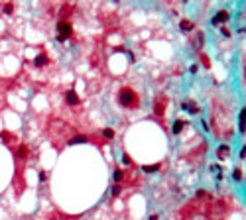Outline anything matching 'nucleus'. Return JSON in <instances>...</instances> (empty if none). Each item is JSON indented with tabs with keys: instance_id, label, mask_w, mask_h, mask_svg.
Listing matches in <instances>:
<instances>
[{
	"instance_id": "nucleus-1",
	"label": "nucleus",
	"mask_w": 246,
	"mask_h": 220,
	"mask_svg": "<svg viewBox=\"0 0 246 220\" xmlns=\"http://www.w3.org/2000/svg\"><path fill=\"white\" fill-rule=\"evenodd\" d=\"M118 104L124 108H138L140 106V94L130 87H122L118 90Z\"/></svg>"
},
{
	"instance_id": "nucleus-2",
	"label": "nucleus",
	"mask_w": 246,
	"mask_h": 220,
	"mask_svg": "<svg viewBox=\"0 0 246 220\" xmlns=\"http://www.w3.org/2000/svg\"><path fill=\"white\" fill-rule=\"evenodd\" d=\"M57 33H55V38L57 41H67V39L73 36V26L69 22H65V20H61V22H57Z\"/></svg>"
},
{
	"instance_id": "nucleus-3",
	"label": "nucleus",
	"mask_w": 246,
	"mask_h": 220,
	"mask_svg": "<svg viewBox=\"0 0 246 220\" xmlns=\"http://www.w3.org/2000/svg\"><path fill=\"white\" fill-rule=\"evenodd\" d=\"M228 18H230V14H228V10H219L217 14L213 16V26H219V24H224V22H228Z\"/></svg>"
},
{
	"instance_id": "nucleus-4",
	"label": "nucleus",
	"mask_w": 246,
	"mask_h": 220,
	"mask_svg": "<svg viewBox=\"0 0 246 220\" xmlns=\"http://www.w3.org/2000/svg\"><path fill=\"white\" fill-rule=\"evenodd\" d=\"M166 104H167V99L166 96H160V99L156 100V104H154V112H156L158 116H164V112H166Z\"/></svg>"
},
{
	"instance_id": "nucleus-5",
	"label": "nucleus",
	"mask_w": 246,
	"mask_h": 220,
	"mask_svg": "<svg viewBox=\"0 0 246 220\" xmlns=\"http://www.w3.org/2000/svg\"><path fill=\"white\" fill-rule=\"evenodd\" d=\"M48 63H49V57H48V53H45V51H39L38 55L33 57V65H36V67H45Z\"/></svg>"
},
{
	"instance_id": "nucleus-6",
	"label": "nucleus",
	"mask_w": 246,
	"mask_h": 220,
	"mask_svg": "<svg viewBox=\"0 0 246 220\" xmlns=\"http://www.w3.org/2000/svg\"><path fill=\"white\" fill-rule=\"evenodd\" d=\"M65 102L69 104V106H77V104L81 102V100H79V94H77L75 90H67V93H65Z\"/></svg>"
},
{
	"instance_id": "nucleus-7",
	"label": "nucleus",
	"mask_w": 246,
	"mask_h": 220,
	"mask_svg": "<svg viewBox=\"0 0 246 220\" xmlns=\"http://www.w3.org/2000/svg\"><path fill=\"white\" fill-rule=\"evenodd\" d=\"M181 108H183V110H189V114H199V106L193 102V100H187V102H181Z\"/></svg>"
},
{
	"instance_id": "nucleus-8",
	"label": "nucleus",
	"mask_w": 246,
	"mask_h": 220,
	"mask_svg": "<svg viewBox=\"0 0 246 220\" xmlns=\"http://www.w3.org/2000/svg\"><path fill=\"white\" fill-rule=\"evenodd\" d=\"M228 151H230V147H228L227 144H222V145H219V150H217V155L221 157V159H224L228 155Z\"/></svg>"
},
{
	"instance_id": "nucleus-9",
	"label": "nucleus",
	"mask_w": 246,
	"mask_h": 220,
	"mask_svg": "<svg viewBox=\"0 0 246 220\" xmlns=\"http://www.w3.org/2000/svg\"><path fill=\"white\" fill-rule=\"evenodd\" d=\"M183 128H185V122H183V120H175L171 130H173V134H181V132H183Z\"/></svg>"
},
{
	"instance_id": "nucleus-10",
	"label": "nucleus",
	"mask_w": 246,
	"mask_h": 220,
	"mask_svg": "<svg viewBox=\"0 0 246 220\" xmlns=\"http://www.w3.org/2000/svg\"><path fill=\"white\" fill-rule=\"evenodd\" d=\"M28 153H30L28 145H26V144H20V147H18V157H20V159H24Z\"/></svg>"
},
{
	"instance_id": "nucleus-11",
	"label": "nucleus",
	"mask_w": 246,
	"mask_h": 220,
	"mask_svg": "<svg viewBox=\"0 0 246 220\" xmlns=\"http://www.w3.org/2000/svg\"><path fill=\"white\" fill-rule=\"evenodd\" d=\"M179 28L183 30V32H189V30H193V22H189V20H181Z\"/></svg>"
},
{
	"instance_id": "nucleus-12",
	"label": "nucleus",
	"mask_w": 246,
	"mask_h": 220,
	"mask_svg": "<svg viewBox=\"0 0 246 220\" xmlns=\"http://www.w3.org/2000/svg\"><path fill=\"white\" fill-rule=\"evenodd\" d=\"M0 138L8 141V145L12 144V141H16V136H14V134H10V132H2V134H0Z\"/></svg>"
},
{
	"instance_id": "nucleus-13",
	"label": "nucleus",
	"mask_w": 246,
	"mask_h": 220,
	"mask_svg": "<svg viewBox=\"0 0 246 220\" xmlns=\"http://www.w3.org/2000/svg\"><path fill=\"white\" fill-rule=\"evenodd\" d=\"M160 167H161V163H156V165H144L142 171H144V173H154V171H158Z\"/></svg>"
},
{
	"instance_id": "nucleus-14",
	"label": "nucleus",
	"mask_w": 246,
	"mask_h": 220,
	"mask_svg": "<svg viewBox=\"0 0 246 220\" xmlns=\"http://www.w3.org/2000/svg\"><path fill=\"white\" fill-rule=\"evenodd\" d=\"M124 179V171L122 169H114V183L116 185H120V181Z\"/></svg>"
},
{
	"instance_id": "nucleus-15",
	"label": "nucleus",
	"mask_w": 246,
	"mask_h": 220,
	"mask_svg": "<svg viewBox=\"0 0 246 220\" xmlns=\"http://www.w3.org/2000/svg\"><path fill=\"white\" fill-rule=\"evenodd\" d=\"M85 141H89V138H85V136H77V138H71V140H69V144L75 145V144H85Z\"/></svg>"
},
{
	"instance_id": "nucleus-16",
	"label": "nucleus",
	"mask_w": 246,
	"mask_h": 220,
	"mask_svg": "<svg viewBox=\"0 0 246 220\" xmlns=\"http://www.w3.org/2000/svg\"><path fill=\"white\" fill-rule=\"evenodd\" d=\"M103 136L106 138V140H110V138H114V130H112V128H104V130H103Z\"/></svg>"
},
{
	"instance_id": "nucleus-17",
	"label": "nucleus",
	"mask_w": 246,
	"mask_h": 220,
	"mask_svg": "<svg viewBox=\"0 0 246 220\" xmlns=\"http://www.w3.org/2000/svg\"><path fill=\"white\" fill-rule=\"evenodd\" d=\"M244 118H246V110H240V116H238V122H240V132H244Z\"/></svg>"
},
{
	"instance_id": "nucleus-18",
	"label": "nucleus",
	"mask_w": 246,
	"mask_h": 220,
	"mask_svg": "<svg viewBox=\"0 0 246 220\" xmlns=\"http://www.w3.org/2000/svg\"><path fill=\"white\" fill-rule=\"evenodd\" d=\"M232 177H234V181H242V169L236 167L234 169V173H232Z\"/></svg>"
},
{
	"instance_id": "nucleus-19",
	"label": "nucleus",
	"mask_w": 246,
	"mask_h": 220,
	"mask_svg": "<svg viewBox=\"0 0 246 220\" xmlns=\"http://www.w3.org/2000/svg\"><path fill=\"white\" fill-rule=\"evenodd\" d=\"M4 12L6 14H12V12H14V4H12V2H6L4 4Z\"/></svg>"
},
{
	"instance_id": "nucleus-20",
	"label": "nucleus",
	"mask_w": 246,
	"mask_h": 220,
	"mask_svg": "<svg viewBox=\"0 0 246 220\" xmlns=\"http://www.w3.org/2000/svg\"><path fill=\"white\" fill-rule=\"evenodd\" d=\"M122 161H124L126 165H132V157H130L128 153H122Z\"/></svg>"
},
{
	"instance_id": "nucleus-21",
	"label": "nucleus",
	"mask_w": 246,
	"mask_h": 220,
	"mask_svg": "<svg viewBox=\"0 0 246 220\" xmlns=\"http://www.w3.org/2000/svg\"><path fill=\"white\" fill-rule=\"evenodd\" d=\"M120 191H122V189H120V185H114V187H112V197H118Z\"/></svg>"
},
{
	"instance_id": "nucleus-22",
	"label": "nucleus",
	"mask_w": 246,
	"mask_h": 220,
	"mask_svg": "<svg viewBox=\"0 0 246 220\" xmlns=\"http://www.w3.org/2000/svg\"><path fill=\"white\" fill-rule=\"evenodd\" d=\"M39 181H42V183L48 181V173H45V171H39Z\"/></svg>"
},
{
	"instance_id": "nucleus-23",
	"label": "nucleus",
	"mask_w": 246,
	"mask_h": 220,
	"mask_svg": "<svg viewBox=\"0 0 246 220\" xmlns=\"http://www.w3.org/2000/svg\"><path fill=\"white\" fill-rule=\"evenodd\" d=\"M222 36H224V38H230L232 33H230V30H228V28H222Z\"/></svg>"
},
{
	"instance_id": "nucleus-24",
	"label": "nucleus",
	"mask_w": 246,
	"mask_h": 220,
	"mask_svg": "<svg viewBox=\"0 0 246 220\" xmlns=\"http://www.w3.org/2000/svg\"><path fill=\"white\" fill-rule=\"evenodd\" d=\"M189 71H191V73H197L199 67H197V65H191V69H189Z\"/></svg>"
},
{
	"instance_id": "nucleus-25",
	"label": "nucleus",
	"mask_w": 246,
	"mask_h": 220,
	"mask_svg": "<svg viewBox=\"0 0 246 220\" xmlns=\"http://www.w3.org/2000/svg\"><path fill=\"white\" fill-rule=\"evenodd\" d=\"M158 218H160L158 214H152V216H150V220H158Z\"/></svg>"
}]
</instances>
